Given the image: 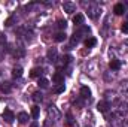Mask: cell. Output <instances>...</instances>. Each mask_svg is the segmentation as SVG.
Instances as JSON below:
<instances>
[{
	"label": "cell",
	"mask_w": 128,
	"mask_h": 127,
	"mask_svg": "<svg viewBox=\"0 0 128 127\" xmlns=\"http://www.w3.org/2000/svg\"><path fill=\"white\" fill-rule=\"evenodd\" d=\"M12 76L14 78H21L22 76V67L21 66H15L12 69Z\"/></svg>",
	"instance_id": "cell-5"
},
{
	"label": "cell",
	"mask_w": 128,
	"mask_h": 127,
	"mask_svg": "<svg viewBox=\"0 0 128 127\" xmlns=\"http://www.w3.org/2000/svg\"><path fill=\"white\" fill-rule=\"evenodd\" d=\"M0 90H2L3 93H10V90H12L10 82H3V84L0 85Z\"/></svg>",
	"instance_id": "cell-8"
},
{
	"label": "cell",
	"mask_w": 128,
	"mask_h": 127,
	"mask_svg": "<svg viewBox=\"0 0 128 127\" xmlns=\"http://www.w3.org/2000/svg\"><path fill=\"white\" fill-rule=\"evenodd\" d=\"M12 23H14V18H8V20H6V23H4V26H6V27H10V26H12Z\"/></svg>",
	"instance_id": "cell-24"
},
{
	"label": "cell",
	"mask_w": 128,
	"mask_h": 127,
	"mask_svg": "<svg viewBox=\"0 0 128 127\" xmlns=\"http://www.w3.org/2000/svg\"><path fill=\"white\" fill-rule=\"evenodd\" d=\"M80 96H82L84 99H88V97L91 96V90H90L88 87H82V88H80Z\"/></svg>",
	"instance_id": "cell-13"
},
{
	"label": "cell",
	"mask_w": 128,
	"mask_h": 127,
	"mask_svg": "<svg viewBox=\"0 0 128 127\" xmlns=\"http://www.w3.org/2000/svg\"><path fill=\"white\" fill-rule=\"evenodd\" d=\"M18 121L22 123V124L27 123V121H28V114H27V112H20V114H18Z\"/></svg>",
	"instance_id": "cell-9"
},
{
	"label": "cell",
	"mask_w": 128,
	"mask_h": 127,
	"mask_svg": "<svg viewBox=\"0 0 128 127\" xmlns=\"http://www.w3.org/2000/svg\"><path fill=\"white\" fill-rule=\"evenodd\" d=\"M37 84H39V87H42V88H46V87L49 85V81H48L46 78H39Z\"/></svg>",
	"instance_id": "cell-15"
},
{
	"label": "cell",
	"mask_w": 128,
	"mask_h": 127,
	"mask_svg": "<svg viewBox=\"0 0 128 127\" xmlns=\"http://www.w3.org/2000/svg\"><path fill=\"white\" fill-rule=\"evenodd\" d=\"M64 90H66V87H64V84H58V85L55 87V90H54V91H55L57 94H60V93H63Z\"/></svg>",
	"instance_id": "cell-22"
},
{
	"label": "cell",
	"mask_w": 128,
	"mask_h": 127,
	"mask_svg": "<svg viewBox=\"0 0 128 127\" xmlns=\"http://www.w3.org/2000/svg\"><path fill=\"white\" fill-rule=\"evenodd\" d=\"M121 29H122V32L125 33V34H128V21L122 24V27H121Z\"/></svg>",
	"instance_id": "cell-23"
},
{
	"label": "cell",
	"mask_w": 128,
	"mask_h": 127,
	"mask_svg": "<svg viewBox=\"0 0 128 127\" xmlns=\"http://www.w3.org/2000/svg\"><path fill=\"white\" fill-rule=\"evenodd\" d=\"M96 43H97L96 37H88V39L85 40V46H86V48H92V46H96Z\"/></svg>",
	"instance_id": "cell-10"
},
{
	"label": "cell",
	"mask_w": 128,
	"mask_h": 127,
	"mask_svg": "<svg viewBox=\"0 0 128 127\" xmlns=\"http://www.w3.org/2000/svg\"><path fill=\"white\" fill-rule=\"evenodd\" d=\"M109 108H110V103L106 102V100H101V102H98V105H97V111H98V112H107Z\"/></svg>",
	"instance_id": "cell-2"
},
{
	"label": "cell",
	"mask_w": 128,
	"mask_h": 127,
	"mask_svg": "<svg viewBox=\"0 0 128 127\" xmlns=\"http://www.w3.org/2000/svg\"><path fill=\"white\" fill-rule=\"evenodd\" d=\"M42 99H43V96H42V93H39V91H36V93H33V100H34L36 103H39V102H42Z\"/></svg>",
	"instance_id": "cell-19"
},
{
	"label": "cell",
	"mask_w": 128,
	"mask_h": 127,
	"mask_svg": "<svg viewBox=\"0 0 128 127\" xmlns=\"http://www.w3.org/2000/svg\"><path fill=\"white\" fill-rule=\"evenodd\" d=\"M46 55H48L49 60H55V58H57V48H49Z\"/></svg>",
	"instance_id": "cell-7"
},
{
	"label": "cell",
	"mask_w": 128,
	"mask_h": 127,
	"mask_svg": "<svg viewBox=\"0 0 128 127\" xmlns=\"http://www.w3.org/2000/svg\"><path fill=\"white\" fill-rule=\"evenodd\" d=\"M39 114H40V109H39V106H33L32 115H33V118H34V120H37V118H39Z\"/></svg>",
	"instance_id": "cell-18"
},
{
	"label": "cell",
	"mask_w": 128,
	"mask_h": 127,
	"mask_svg": "<svg viewBox=\"0 0 128 127\" xmlns=\"http://www.w3.org/2000/svg\"><path fill=\"white\" fill-rule=\"evenodd\" d=\"M42 72H43L42 69H39V67H34V69L32 70V73H30V75H32L33 78H40V75H42Z\"/></svg>",
	"instance_id": "cell-17"
},
{
	"label": "cell",
	"mask_w": 128,
	"mask_h": 127,
	"mask_svg": "<svg viewBox=\"0 0 128 127\" xmlns=\"http://www.w3.org/2000/svg\"><path fill=\"white\" fill-rule=\"evenodd\" d=\"M63 9H64V12H67V14H73V12L76 11V5L72 3V2H64Z\"/></svg>",
	"instance_id": "cell-1"
},
{
	"label": "cell",
	"mask_w": 128,
	"mask_h": 127,
	"mask_svg": "<svg viewBox=\"0 0 128 127\" xmlns=\"http://www.w3.org/2000/svg\"><path fill=\"white\" fill-rule=\"evenodd\" d=\"M73 23H74V26H82L84 24V15L82 14H76L73 17Z\"/></svg>",
	"instance_id": "cell-6"
},
{
	"label": "cell",
	"mask_w": 128,
	"mask_h": 127,
	"mask_svg": "<svg viewBox=\"0 0 128 127\" xmlns=\"http://www.w3.org/2000/svg\"><path fill=\"white\" fill-rule=\"evenodd\" d=\"M55 40L57 42H63V40H66V33L64 32H60L55 34Z\"/></svg>",
	"instance_id": "cell-20"
},
{
	"label": "cell",
	"mask_w": 128,
	"mask_h": 127,
	"mask_svg": "<svg viewBox=\"0 0 128 127\" xmlns=\"http://www.w3.org/2000/svg\"><path fill=\"white\" fill-rule=\"evenodd\" d=\"M24 54H26L24 48H16V49L14 51V57H16V58H20V57H24Z\"/></svg>",
	"instance_id": "cell-14"
},
{
	"label": "cell",
	"mask_w": 128,
	"mask_h": 127,
	"mask_svg": "<svg viewBox=\"0 0 128 127\" xmlns=\"http://www.w3.org/2000/svg\"><path fill=\"white\" fill-rule=\"evenodd\" d=\"M3 120H4L6 123H12V121L15 120L14 112H12L10 109H4V112H3Z\"/></svg>",
	"instance_id": "cell-3"
},
{
	"label": "cell",
	"mask_w": 128,
	"mask_h": 127,
	"mask_svg": "<svg viewBox=\"0 0 128 127\" xmlns=\"http://www.w3.org/2000/svg\"><path fill=\"white\" fill-rule=\"evenodd\" d=\"M57 27H58L60 30H66V27H67V23H66L64 20H58V21H57Z\"/></svg>",
	"instance_id": "cell-21"
},
{
	"label": "cell",
	"mask_w": 128,
	"mask_h": 127,
	"mask_svg": "<svg viewBox=\"0 0 128 127\" xmlns=\"http://www.w3.org/2000/svg\"><path fill=\"white\" fill-rule=\"evenodd\" d=\"M125 126H127V127H128V120H127V121H125Z\"/></svg>",
	"instance_id": "cell-26"
},
{
	"label": "cell",
	"mask_w": 128,
	"mask_h": 127,
	"mask_svg": "<svg viewBox=\"0 0 128 127\" xmlns=\"http://www.w3.org/2000/svg\"><path fill=\"white\" fill-rule=\"evenodd\" d=\"M109 66H110L112 70H119V69H121V61H119V60H112Z\"/></svg>",
	"instance_id": "cell-12"
},
{
	"label": "cell",
	"mask_w": 128,
	"mask_h": 127,
	"mask_svg": "<svg viewBox=\"0 0 128 127\" xmlns=\"http://www.w3.org/2000/svg\"><path fill=\"white\" fill-rule=\"evenodd\" d=\"M52 81L55 82V84H63L64 82V76L61 73H55L54 76H52Z\"/></svg>",
	"instance_id": "cell-11"
},
{
	"label": "cell",
	"mask_w": 128,
	"mask_h": 127,
	"mask_svg": "<svg viewBox=\"0 0 128 127\" xmlns=\"http://www.w3.org/2000/svg\"><path fill=\"white\" fill-rule=\"evenodd\" d=\"M30 127H37V123H36V121H33V123H32V126H30Z\"/></svg>",
	"instance_id": "cell-25"
},
{
	"label": "cell",
	"mask_w": 128,
	"mask_h": 127,
	"mask_svg": "<svg viewBox=\"0 0 128 127\" xmlns=\"http://www.w3.org/2000/svg\"><path fill=\"white\" fill-rule=\"evenodd\" d=\"M113 12H115L116 15H122V14L125 12V6H124V3H116L115 8H113Z\"/></svg>",
	"instance_id": "cell-4"
},
{
	"label": "cell",
	"mask_w": 128,
	"mask_h": 127,
	"mask_svg": "<svg viewBox=\"0 0 128 127\" xmlns=\"http://www.w3.org/2000/svg\"><path fill=\"white\" fill-rule=\"evenodd\" d=\"M97 12H98V8H96V6H91V8L88 9V15H90L91 18H97Z\"/></svg>",
	"instance_id": "cell-16"
}]
</instances>
